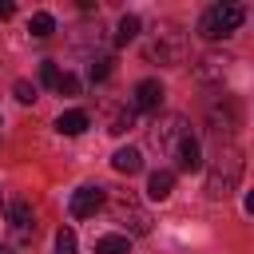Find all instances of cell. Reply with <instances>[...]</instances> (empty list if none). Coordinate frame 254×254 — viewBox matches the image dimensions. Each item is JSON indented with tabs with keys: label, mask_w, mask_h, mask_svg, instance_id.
Here are the masks:
<instances>
[{
	"label": "cell",
	"mask_w": 254,
	"mask_h": 254,
	"mask_svg": "<svg viewBox=\"0 0 254 254\" xmlns=\"http://www.w3.org/2000/svg\"><path fill=\"white\" fill-rule=\"evenodd\" d=\"M163 95H167V91H163V83H159V79H139V83H135L131 103H135L139 111H159V107H163Z\"/></svg>",
	"instance_id": "30bf717a"
},
{
	"label": "cell",
	"mask_w": 254,
	"mask_h": 254,
	"mask_svg": "<svg viewBox=\"0 0 254 254\" xmlns=\"http://www.w3.org/2000/svg\"><path fill=\"white\" fill-rule=\"evenodd\" d=\"M131 123H135L131 107H119V111H111V119H107V131H111V135H123V131H127Z\"/></svg>",
	"instance_id": "ac0fdd59"
},
{
	"label": "cell",
	"mask_w": 254,
	"mask_h": 254,
	"mask_svg": "<svg viewBox=\"0 0 254 254\" xmlns=\"http://www.w3.org/2000/svg\"><path fill=\"white\" fill-rule=\"evenodd\" d=\"M206 123H210L214 135H222V143H230V135H234V127H238V103H234L230 95H222V103H210Z\"/></svg>",
	"instance_id": "8992f818"
},
{
	"label": "cell",
	"mask_w": 254,
	"mask_h": 254,
	"mask_svg": "<svg viewBox=\"0 0 254 254\" xmlns=\"http://www.w3.org/2000/svg\"><path fill=\"white\" fill-rule=\"evenodd\" d=\"M226 71H230V56H222V52H206L194 60V79H202V83H222Z\"/></svg>",
	"instance_id": "ba28073f"
},
{
	"label": "cell",
	"mask_w": 254,
	"mask_h": 254,
	"mask_svg": "<svg viewBox=\"0 0 254 254\" xmlns=\"http://www.w3.org/2000/svg\"><path fill=\"white\" fill-rule=\"evenodd\" d=\"M0 254H12V246H0Z\"/></svg>",
	"instance_id": "d4e9b609"
},
{
	"label": "cell",
	"mask_w": 254,
	"mask_h": 254,
	"mask_svg": "<svg viewBox=\"0 0 254 254\" xmlns=\"http://www.w3.org/2000/svg\"><path fill=\"white\" fill-rule=\"evenodd\" d=\"M111 167H115L119 175H139V171H143V155H139L135 147H119V151L111 155Z\"/></svg>",
	"instance_id": "5bb4252c"
},
{
	"label": "cell",
	"mask_w": 254,
	"mask_h": 254,
	"mask_svg": "<svg viewBox=\"0 0 254 254\" xmlns=\"http://www.w3.org/2000/svg\"><path fill=\"white\" fill-rule=\"evenodd\" d=\"M28 32H32L36 40H48V36L56 32V16H52V12H36V16L28 20Z\"/></svg>",
	"instance_id": "2e32d148"
},
{
	"label": "cell",
	"mask_w": 254,
	"mask_h": 254,
	"mask_svg": "<svg viewBox=\"0 0 254 254\" xmlns=\"http://www.w3.org/2000/svg\"><path fill=\"white\" fill-rule=\"evenodd\" d=\"M171 190H175V171H155V175L147 179V198H151V202L171 198Z\"/></svg>",
	"instance_id": "7c38bea8"
},
{
	"label": "cell",
	"mask_w": 254,
	"mask_h": 254,
	"mask_svg": "<svg viewBox=\"0 0 254 254\" xmlns=\"http://www.w3.org/2000/svg\"><path fill=\"white\" fill-rule=\"evenodd\" d=\"M242 171H246L242 147H234V143H222V147H218V155H214V163L206 167V198H214V202H218V198L234 194V187H238Z\"/></svg>",
	"instance_id": "6da1fadb"
},
{
	"label": "cell",
	"mask_w": 254,
	"mask_h": 254,
	"mask_svg": "<svg viewBox=\"0 0 254 254\" xmlns=\"http://www.w3.org/2000/svg\"><path fill=\"white\" fill-rule=\"evenodd\" d=\"M190 135V123L183 115H159L151 127H147V143L159 151V155H175V147Z\"/></svg>",
	"instance_id": "277c9868"
},
{
	"label": "cell",
	"mask_w": 254,
	"mask_h": 254,
	"mask_svg": "<svg viewBox=\"0 0 254 254\" xmlns=\"http://www.w3.org/2000/svg\"><path fill=\"white\" fill-rule=\"evenodd\" d=\"M147 60L151 64H163V67H179L187 60V36L175 28V24H163L151 40H147Z\"/></svg>",
	"instance_id": "3957f363"
},
{
	"label": "cell",
	"mask_w": 254,
	"mask_h": 254,
	"mask_svg": "<svg viewBox=\"0 0 254 254\" xmlns=\"http://www.w3.org/2000/svg\"><path fill=\"white\" fill-rule=\"evenodd\" d=\"M107 206H111V218H115L127 234H147V230H151V214H147L127 190H115Z\"/></svg>",
	"instance_id": "5b68a950"
},
{
	"label": "cell",
	"mask_w": 254,
	"mask_h": 254,
	"mask_svg": "<svg viewBox=\"0 0 254 254\" xmlns=\"http://www.w3.org/2000/svg\"><path fill=\"white\" fill-rule=\"evenodd\" d=\"M56 254H75V230H67V226L56 230Z\"/></svg>",
	"instance_id": "d6986e66"
},
{
	"label": "cell",
	"mask_w": 254,
	"mask_h": 254,
	"mask_svg": "<svg viewBox=\"0 0 254 254\" xmlns=\"http://www.w3.org/2000/svg\"><path fill=\"white\" fill-rule=\"evenodd\" d=\"M12 12H16V4H12V0H0V20H8Z\"/></svg>",
	"instance_id": "cb8c5ba5"
},
{
	"label": "cell",
	"mask_w": 254,
	"mask_h": 254,
	"mask_svg": "<svg viewBox=\"0 0 254 254\" xmlns=\"http://www.w3.org/2000/svg\"><path fill=\"white\" fill-rule=\"evenodd\" d=\"M8 226H12L16 242H32V234H36V210H32V202H24V198L8 202Z\"/></svg>",
	"instance_id": "52a82bcc"
},
{
	"label": "cell",
	"mask_w": 254,
	"mask_h": 254,
	"mask_svg": "<svg viewBox=\"0 0 254 254\" xmlns=\"http://www.w3.org/2000/svg\"><path fill=\"white\" fill-rule=\"evenodd\" d=\"M0 198H4V194H0Z\"/></svg>",
	"instance_id": "484cf974"
},
{
	"label": "cell",
	"mask_w": 254,
	"mask_h": 254,
	"mask_svg": "<svg viewBox=\"0 0 254 254\" xmlns=\"http://www.w3.org/2000/svg\"><path fill=\"white\" fill-rule=\"evenodd\" d=\"M135 36H139V16H123L115 28V44H131Z\"/></svg>",
	"instance_id": "e0dca14e"
},
{
	"label": "cell",
	"mask_w": 254,
	"mask_h": 254,
	"mask_svg": "<svg viewBox=\"0 0 254 254\" xmlns=\"http://www.w3.org/2000/svg\"><path fill=\"white\" fill-rule=\"evenodd\" d=\"M60 75H64V71L56 67V60H44V64H40V83H44V87H56Z\"/></svg>",
	"instance_id": "ffe728a7"
},
{
	"label": "cell",
	"mask_w": 254,
	"mask_h": 254,
	"mask_svg": "<svg viewBox=\"0 0 254 254\" xmlns=\"http://www.w3.org/2000/svg\"><path fill=\"white\" fill-rule=\"evenodd\" d=\"M87 71H91V79H107V75H111V56L91 60V67H87Z\"/></svg>",
	"instance_id": "44dd1931"
},
{
	"label": "cell",
	"mask_w": 254,
	"mask_h": 254,
	"mask_svg": "<svg viewBox=\"0 0 254 254\" xmlns=\"http://www.w3.org/2000/svg\"><path fill=\"white\" fill-rule=\"evenodd\" d=\"M171 159H175V167H179V171L194 175V171L202 167V147H198V139H194V135H187V139L175 147V155H171Z\"/></svg>",
	"instance_id": "8fae6325"
},
{
	"label": "cell",
	"mask_w": 254,
	"mask_h": 254,
	"mask_svg": "<svg viewBox=\"0 0 254 254\" xmlns=\"http://www.w3.org/2000/svg\"><path fill=\"white\" fill-rule=\"evenodd\" d=\"M87 123H91V115L75 107V111H64V115L56 119V131H60V135H83Z\"/></svg>",
	"instance_id": "4fadbf2b"
},
{
	"label": "cell",
	"mask_w": 254,
	"mask_h": 254,
	"mask_svg": "<svg viewBox=\"0 0 254 254\" xmlns=\"http://www.w3.org/2000/svg\"><path fill=\"white\" fill-rule=\"evenodd\" d=\"M99 206H103V187H79L71 194V202H67L71 218H91Z\"/></svg>",
	"instance_id": "9c48e42d"
},
{
	"label": "cell",
	"mask_w": 254,
	"mask_h": 254,
	"mask_svg": "<svg viewBox=\"0 0 254 254\" xmlns=\"http://www.w3.org/2000/svg\"><path fill=\"white\" fill-rule=\"evenodd\" d=\"M56 91H60V95H79V79H75L71 71H64L60 83H56Z\"/></svg>",
	"instance_id": "7402d4cb"
},
{
	"label": "cell",
	"mask_w": 254,
	"mask_h": 254,
	"mask_svg": "<svg viewBox=\"0 0 254 254\" xmlns=\"http://www.w3.org/2000/svg\"><path fill=\"white\" fill-rule=\"evenodd\" d=\"M12 91H16V99H20V103H32V99H36V83H28V79H16V87H12Z\"/></svg>",
	"instance_id": "603a6c76"
},
{
	"label": "cell",
	"mask_w": 254,
	"mask_h": 254,
	"mask_svg": "<svg viewBox=\"0 0 254 254\" xmlns=\"http://www.w3.org/2000/svg\"><path fill=\"white\" fill-rule=\"evenodd\" d=\"M246 20V8L242 4H210L202 16H198V36L202 40H226L230 32H238Z\"/></svg>",
	"instance_id": "7a4b0ae2"
},
{
	"label": "cell",
	"mask_w": 254,
	"mask_h": 254,
	"mask_svg": "<svg viewBox=\"0 0 254 254\" xmlns=\"http://www.w3.org/2000/svg\"><path fill=\"white\" fill-rule=\"evenodd\" d=\"M95 254H131V238L127 234H103V238H95Z\"/></svg>",
	"instance_id": "9a60e30c"
}]
</instances>
